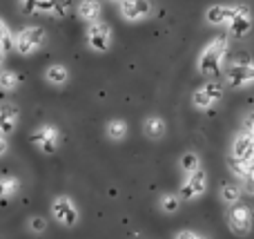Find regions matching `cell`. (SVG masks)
<instances>
[{"mask_svg": "<svg viewBox=\"0 0 254 239\" xmlns=\"http://www.w3.org/2000/svg\"><path fill=\"white\" fill-rule=\"evenodd\" d=\"M230 49V38L228 34H221L210 38V43L201 49L196 58V70L205 79H219L225 70V56Z\"/></svg>", "mask_w": 254, "mask_h": 239, "instance_id": "obj_1", "label": "cell"}, {"mask_svg": "<svg viewBox=\"0 0 254 239\" xmlns=\"http://www.w3.org/2000/svg\"><path fill=\"white\" fill-rule=\"evenodd\" d=\"M225 83L232 89H243L254 85V61L252 58H234V61L228 63V67L223 70Z\"/></svg>", "mask_w": 254, "mask_h": 239, "instance_id": "obj_2", "label": "cell"}, {"mask_svg": "<svg viewBox=\"0 0 254 239\" xmlns=\"http://www.w3.org/2000/svg\"><path fill=\"white\" fill-rule=\"evenodd\" d=\"M45 40H47V34H45L43 27L31 25V27L20 29L16 36H13V49H16L20 56H31V54L43 49Z\"/></svg>", "mask_w": 254, "mask_h": 239, "instance_id": "obj_3", "label": "cell"}, {"mask_svg": "<svg viewBox=\"0 0 254 239\" xmlns=\"http://www.w3.org/2000/svg\"><path fill=\"white\" fill-rule=\"evenodd\" d=\"M221 98H223V85L216 79H210L207 83H203L201 87L192 94V105L196 107L198 112H207V110H212L216 103H221Z\"/></svg>", "mask_w": 254, "mask_h": 239, "instance_id": "obj_4", "label": "cell"}, {"mask_svg": "<svg viewBox=\"0 0 254 239\" xmlns=\"http://www.w3.org/2000/svg\"><path fill=\"white\" fill-rule=\"evenodd\" d=\"M49 210H52V217L65 228H74L76 224H78V219H80L78 206H76L74 199L67 197V195L56 197V199L52 201V206H49Z\"/></svg>", "mask_w": 254, "mask_h": 239, "instance_id": "obj_5", "label": "cell"}, {"mask_svg": "<svg viewBox=\"0 0 254 239\" xmlns=\"http://www.w3.org/2000/svg\"><path fill=\"white\" fill-rule=\"evenodd\" d=\"M85 38H87V45H89L92 52L105 54V52L112 49V40H114V36H112V27L107 25V22L96 20V22H89Z\"/></svg>", "mask_w": 254, "mask_h": 239, "instance_id": "obj_6", "label": "cell"}, {"mask_svg": "<svg viewBox=\"0 0 254 239\" xmlns=\"http://www.w3.org/2000/svg\"><path fill=\"white\" fill-rule=\"evenodd\" d=\"M205 192H207V172L203 168H198L192 174H185L183 183L179 188V197L183 201H196Z\"/></svg>", "mask_w": 254, "mask_h": 239, "instance_id": "obj_7", "label": "cell"}, {"mask_svg": "<svg viewBox=\"0 0 254 239\" xmlns=\"http://www.w3.org/2000/svg\"><path fill=\"white\" fill-rule=\"evenodd\" d=\"M31 143H34L43 155H54V152L58 150V143H61V132H58L56 125L43 123L31 132Z\"/></svg>", "mask_w": 254, "mask_h": 239, "instance_id": "obj_8", "label": "cell"}, {"mask_svg": "<svg viewBox=\"0 0 254 239\" xmlns=\"http://www.w3.org/2000/svg\"><path fill=\"white\" fill-rule=\"evenodd\" d=\"M228 226H230V231H232L234 235H239V237L248 235V233L252 231V226H254L252 210L248 208L246 204L230 206V210H228Z\"/></svg>", "mask_w": 254, "mask_h": 239, "instance_id": "obj_9", "label": "cell"}, {"mask_svg": "<svg viewBox=\"0 0 254 239\" xmlns=\"http://www.w3.org/2000/svg\"><path fill=\"white\" fill-rule=\"evenodd\" d=\"M152 2L149 0H121L119 2V13L127 22H140L145 18L152 16Z\"/></svg>", "mask_w": 254, "mask_h": 239, "instance_id": "obj_10", "label": "cell"}, {"mask_svg": "<svg viewBox=\"0 0 254 239\" xmlns=\"http://www.w3.org/2000/svg\"><path fill=\"white\" fill-rule=\"evenodd\" d=\"M254 20H252V11L248 4H239L237 7V13L232 16V20L228 22V34L234 36V38H243V36L250 34Z\"/></svg>", "mask_w": 254, "mask_h": 239, "instance_id": "obj_11", "label": "cell"}, {"mask_svg": "<svg viewBox=\"0 0 254 239\" xmlns=\"http://www.w3.org/2000/svg\"><path fill=\"white\" fill-rule=\"evenodd\" d=\"M232 159L254 161V137L250 132H239L232 141Z\"/></svg>", "mask_w": 254, "mask_h": 239, "instance_id": "obj_12", "label": "cell"}, {"mask_svg": "<svg viewBox=\"0 0 254 239\" xmlns=\"http://www.w3.org/2000/svg\"><path fill=\"white\" fill-rule=\"evenodd\" d=\"M239 4H212L205 11V22L212 27H223L232 20V16L237 13Z\"/></svg>", "mask_w": 254, "mask_h": 239, "instance_id": "obj_13", "label": "cell"}, {"mask_svg": "<svg viewBox=\"0 0 254 239\" xmlns=\"http://www.w3.org/2000/svg\"><path fill=\"white\" fill-rule=\"evenodd\" d=\"M20 114H18V107L13 103H0V134L9 137V134L16 132Z\"/></svg>", "mask_w": 254, "mask_h": 239, "instance_id": "obj_14", "label": "cell"}, {"mask_svg": "<svg viewBox=\"0 0 254 239\" xmlns=\"http://www.w3.org/2000/svg\"><path fill=\"white\" fill-rule=\"evenodd\" d=\"M38 13L65 18L69 13V0H38Z\"/></svg>", "mask_w": 254, "mask_h": 239, "instance_id": "obj_15", "label": "cell"}, {"mask_svg": "<svg viewBox=\"0 0 254 239\" xmlns=\"http://www.w3.org/2000/svg\"><path fill=\"white\" fill-rule=\"evenodd\" d=\"M45 80L49 85H54V87H61V85H65L69 80V70L65 65H61V63H54V65H49L45 70Z\"/></svg>", "mask_w": 254, "mask_h": 239, "instance_id": "obj_16", "label": "cell"}, {"mask_svg": "<svg viewBox=\"0 0 254 239\" xmlns=\"http://www.w3.org/2000/svg\"><path fill=\"white\" fill-rule=\"evenodd\" d=\"M101 13H103V7L98 0H80L78 2V16L83 18L85 22L101 20Z\"/></svg>", "mask_w": 254, "mask_h": 239, "instance_id": "obj_17", "label": "cell"}, {"mask_svg": "<svg viewBox=\"0 0 254 239\" xmlns=\"http://www.w3.org/2000/svg\"><path fill=\"white\" fill-rule=\"evenodd\" d=\"M143 130L149 139H163L167 132V123L163 116H147L143 123Z\"/></svg>", "mask_w": 254, "mask_h": 239, "instance_id": "obj_18", "label": "cell"}, {"mask_svg": "<svg viewBox=\"0 0 254 239\" xmlns=\"http://www.w3.org/2000/svg\"><path fill=\"white\" fill-rule=\"evenodd\" d=\"M179 168H181V172H183V177H185V174L196 172V170L201 168V155H198V152H194V150L183 152V155H181V159H179Z\"/></svg>", "mask_w": 254, "mask_h": 239, "instance_id": "obj_19", "label": "cell"}, {"mask_svg": "<svg viewBox=\"0 0 254 239\" xmlns=\"http://www.w3.org/2000/svg\"><path fill=\"white\" fill-rule=\"evenodd\" d=\"M18 190H20V179L18 177H11V174L0 177V201L16 197Z\"/></svg>", "mask_w": 254, "mask_h": 239, "instance_id": "obj_20", "label": "cell"}, {"mask_svg": "<svg viewBox=\"0 0 254 239\" xmlns=\"http://www.w3.org/2000/svg\"><path fill=\"white\" fill-rule=\"evenodd\" d=\"M219 195H221V201H223V204L234 206V204H239V201H241L243 188L237 186V183H223V186H221V190H219Z\"/></svg>", "mask_w": 254, "mask_h": 239, "instance_id": "obj_21", "label": "cell"}, {"mask_svg": "<svg viewBox=\"0 0 254 239\" xmlns=\"http://www.w3.org/2000/svg\"><path fill=\"white\" fill-rule=\"evenodd\" d=\"M105 132L112 141H123L127 137V123L123 119H112L110 123L105 125Z\"/></svg>", "mask_w": 254, "mask_h": 239, "instance_id": "obj_22", "label": "cell"}, {"mask_svg": "<svg viewBox=\"0 0 254 239\" xmlns=\"http://www.w3.org/2000/svg\"><path fill=\"white\" fill-rule=\"evenodd\" d=\"M18 85H20V76H18V72H13V70H2L0 72V89L11 92V89H16Z\"/></svg>", "mask_w": 254, "mask_h": 239, "instance_id": "obj_23", "label": "cell"}, {"mask_svg": "<svg viewBox=\"0 0 254 239\" xmlns=\"http://www.w3.org/2000/svg\"><path fill=\"white\" fill-rule=\"evenodd\" d=\"M0 47L7 52V49L13 47V34H11V27L7 25L2 16H0Z\"/></svg>", "mask_w": 254, "mask_h": 239, "instance_id": "obj_24", "label": "cell"}, {"mask_svg": "<svg viewBox=\"0 0 254 239\" xmlns=\"http://www.w3.org/2000/svg\"><path fill=\"white\" fill-rule=\"evenodd\" d=\"M181 208V197L179 195H163L161 197V210L167 215H174L179 213Z\"/></svg>", "mask_w": 254, "mask_h": 239, "instance_id": "obj_25", "label": "cell"}, {"mask_svg": "<svg viewBox=\"0 0 254 239\" xmlns=\"http://www.w3.org/2000/svg\"><path fill=\"white\" fill-rule=\"evenodd\" d=\"M174 239H212L207 235H203V233H196V231H190V228H185V231H179L174 235Z\"/></svg>", "mask_w": 254, "mask_h": 239, "instance_id": "obj_26", "label": "cell"}, {"mask_svg": "<svg viewBox=\"0 0 254 239\" xmlns=\"http://www.w3.org/2000/svg\"><path fill=\"white\" fill-rule=\"evenodd\" d=\"M20 7L27 16H36L38 13V0H20Z\"/></svg>", "mask_w": 254, "mask_h": 239, "instance_id": "obj_27", "label": "cell"}, {"mask_svg": "<svg viewBox=\"0 0 254 239\" xmlns=\"http://www.w3.org/2000/svg\"><path fill=\"white\" fill-rule=\"evenodd\" d=\"M45 228H47V222H45L43 217H31L29 219V231L31 233H43Z\"/></svg>", "mask_w": 254, "mask_h": 239, "instance_id": "obj_28", "label": "cell"}, {"mask_svg": "<svg viewBox=\"0 0 254 239\" xmlns=\"http://www.w3.org/2000/svg\"><path fill=\"white\" fill-rule=\"evenodd\" d=\"M9 152V143H7V137L0 134V157H4Z\"/></svg>", "mask_w": 254, "mask_h": 239, "instance_id": "obj_29", "label": "cell"}, {"mask_svg": "<svg viewBox=\"0 0 254 239\" xmlns=\"http://www.w3.org/2000/svg\"><path fill=\"white\" fill-rule=\"evenodd\" d=\"M2 61H4V49L0 47V67H2Z\"/></svg>", "mask_w": 254, "mask_h": 239, "instance_id": "obj_30", "label": "cell"}, {"mask_svg": "<svg viewBox=\"0 0 254 239\" xmlns=\"http://www.w3.org/2000/svg\"><path fill=\"white\" fill-rule=\"evenodd\" d=\"M110 2H116V4H119V2H121V0H110Z\"/></svg>", "mask_w": 254, "mask_h": 239, "instance_id": "obj_31", "label": "cell"}]
</instances>
